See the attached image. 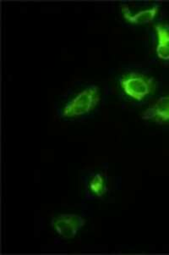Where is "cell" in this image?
<instances>
[{"mask_svg": "<svg viewBox=\"0 0 169 255\" xmlns=\"http://www.w3.org/2000/svg\"><path fill=\"white\" fill-rule=\"evenodd\" d=\"M119 84L126 96L139 102L152 96L157 90V82L153 77L136 72L124 74Z\"/></svg>", "mask_w": 169, "mask_h": 255, "instance_id": "obj_1", "label": "cell"}, {"mask_svg": "<svg viewBox=\"0 0 169 255\" xmlns=\"http://www.w3.org/2000/svg\"><path fill=\"white\" fill-rule=\"evenodd\" d=\"M101 100L100 89L96 86H90L80 92L68 102L63 109V117L74 118L84 116L94 111Z\"/></svg>", "mask_w": 169, "mask_h": 255, "instance_id": "obj_2", "label": "cell"}, {"mask_svg": "<svg viewBox=\"0 0 169 255\" xmlns=\"http://www.w3.org/2000/svg\"><path fill=\"white\" fill-rule=\"evenodd\" d=\"M85 225L82 216L76 215H60L52 220V227L61 238L71 239L77 235Z\"/></svg>", "mask_w": 169, "mask_h": 255, "instance_id": "obj_3", "label": "cell"}, {"mask_svg": "<svg viewBox=\"0 0 169 255\" xmlns=\"http://www.w3.org/2000/svg\"><path fill=\"white\" fill-rule=\"evenodd\" d=\"M142 119L157 123H169V96L162 97L152 107L147 109L142 114Z\"/></svg>", "mask_w": 169, "mask_h": 255, "instance_id": "obj_4", "label": "cell"}, {"mask_svg": "<svg viewBox=\"0 0 169 255\" xmlns=\"http://www.w3.org/2000/svg\"><path fill=\"white\" fill-rule=\"evenodd\" d=\"M122 9H123V15L127 21L132 24H136V25H141V24L152 22V20H154V18L159 11V5L156 4L150 9H143L135 14H132L126 6H123Z\"/></svg>", "mask_w": 169, "mask_h": 255, "instance_id": "obj_5", "label": "cell"}, {"mask_svg": "<svg viewBox=\"0 0 169 255\" xmlns=\"http://www.w3.org/2000/svg\"><path fill=\"white\" fill-rule=\"evenodd\" d=\"M154 28L158 36V56L161 60H169V26L164 24H157Z\"/></svg>", "mask_w": 169, "mask_h": 255, "instance_id": "obj_6", "label": "cell"}, {"mask_svg": "<svg viewBox=\"0 0 169 255\" xmlns=\"http://www.w3.org/2000/svg\"><path fill=\"white\" fill-rule=\"evenodd\" d=\"M89 187L91 193L97 197L104 195L107 190L104 176L101 174H96V176H93L92 179L90 180Z\"/></svg>", "mask_w": 169, "mask_h": 255, "instance_id": "obj_7", "label": "cell"}]
</instances>
